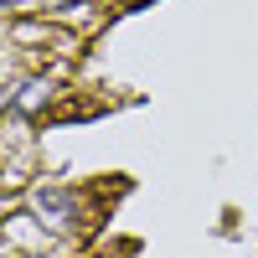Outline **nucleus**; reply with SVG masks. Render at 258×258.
Masks as SVG:
<instances>
[{"label":"nucleus","instance_id":"f257e3e1","mask_svg":"<svg viewBox=\"0 0 258 258\" xmlns=\"http://www.w3.org/2000/svg\"><path fill=\"white\" fill-rule=\"evenodd\" d=\"M31 222L57 232V238H73L78 222H83V202L62 186H41V191H31Z\"/></svg>","mask_w":258,"mask_h":258}]
</instances>
